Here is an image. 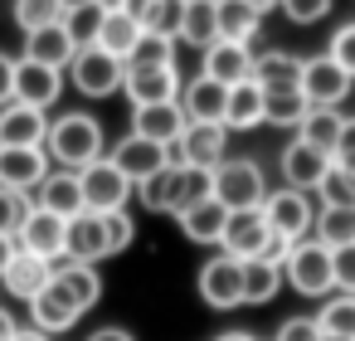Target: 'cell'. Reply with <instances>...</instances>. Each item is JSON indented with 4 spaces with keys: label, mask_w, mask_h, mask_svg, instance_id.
Returning <instances> with one entry per match:
<instances>
[{
    "label": "cell",
    "mask_w": 355,
    "mask_h": 341,
    "mask_svg": "<svg viewBox=\"0 0 355 341\" xmlns=\"http://www.w3.org/2000/svg\"><path fill=\"white\" fill-rule=\"evenodd\" d=\"M10 15H15V25L30 35V30H44V25H59V20H64V0H15Z\"/></svg>",
    "instance_id": "cell-40"
},
{
    "label": "cell",
    "mask_w": 355,
    "mask_h": 341,
    "mask_svg": "<svg viewBox=\"0 0 355 341\" xmlns=\"http://www.w3.org/2000/svg\"><path fill=\"white\" fill-rule=\"evenodd\" d=\"M141 40V25L127 15V10H107L103 15V30H98V49H107L112 59H122L127 64V54H132V44Z\"/></svg>",
    "instance_id": "cell-35"
},
{
    "label": "cell",
    "mask_w": 355,
    "mask_h": 341,
    "mask_svg": "<svg viewBox=\"0 0 355 341\" xmlns=\"http://www.w3.org/2000/svg\"><path fill=\"white\" fill-rule=\"evenodd\" d=\"M243 6H253L258 15H268V10H277V0H243Z\"/></svg>",
    "instance_id": "cell-57"
},
{
    "label": "cell",
    "mask_w": 355,
    "mask_h": 341,
    "mask_svg": "<svg viewBox=\"0 0 355 341\" xmlns=\"http://www.w3.org/2000/svg\"><path fill=\"white\" fill-rule=\"evenodd\" d=\"M263 219H268V229H272L277 239H287V244L311 239V224H316V200H311L306 190H292V185L268 190V200H263Z\"/></svg>",
    "instance_id": "cell-5"
},
{
    "label": "cell",
    "mask_w": 355,
    "mask_h": 341,
    "mask_svg": "<svg viewBox=\"0 0 355 341\" xmlns=\"http://www.w3.org/2000/svg\"><path fill=\"white\" fill-rule=\"evenodd\" d=\"M88 341H137V336H132L127 326H98V331H93Z\"/></svg>",
    "instance_id": "cell-52"
},
{
    "label": "cell",
    "mask_w": 355,
    "mask_h": 341,
    "mask_svg": "<svg viewBox=\"0 0 355 341\" xmlns=\"http://www.w3.org/2000/svg\"><path fill=\"white\" fill-rule=\"evenodd\" d=\"M73 54H78V44L69 40L64 20H59V25L30 30V35H25V54H20V59H35V64H49V69H69V64H73Z\"/></svg>",
    "instance_id": "cell-25"
},
{
    "label": "cell",
    "mask_w": 355,
    "mask_h": 341,
    "mask_svg": "<svg viewBox=\"0 0 355 341\" xmlns=\"http://www.w3.org/2000/svg\"><path fill=\"white\" fill-rule=\"evenodd\" d=\"M311 239H321L326 249L355 244V205H316V224Z\"/></svg>",
    "instance_id": "cell-32"
},
{
    "label": "cell",
    "mask_w": 355,
    "mask_h": 341,
    "mask_svg": "<svg viewBox=\"0 0 355 341\" xmlns=\"http://www.w3.org/2000/svg\"><path fill=\"white\" fill-rule=\"evenodd\" d=\"M44 137H49V113L30 103L0 108V147H44Z\"/></svg>",
    "instance_id": "cell-19"
},
{
    "label": "cell",
    "mask_w": 355,
    "mask_h": 341,
    "mask_svg": "<svg viewBox=\"0 0 355 341\" xmlns=\"http://www.w3.org/2000/svg\"><path fill=\"white\" fill-rule=\"evenodd\" d=\"M321 341H340V336H321Z\"/></svg>",
    "instance_id": "cell-59"
},
{
    "label": "cell",
    "mask_w": 355,
    "mask_h": 341,
    "mask_svg": "<svg viewBox=\"0 0 355 341\" xmlns=\"http://www.w3.org/2000/svg\"><path fill=\"white\" fill-rule=\"evenodd\" d=\"M180 88H185V78H180L175 64H166V69H127V78H122V93H127L132 108L180 103Z\"/></svg>",
    "instance_id": "cell-14"
},
{
    "label": "cell",
    "mask_w": 355,
    "mask_h": 341,
    "mask_svg": "<svg viewBox=\"0 0 355 341\" xmlns=\"http://www.w3.org/2000/svg\"><path fill=\"white\" fill-rule=\"evenodd\" d=\"M15 244L25 253L44 258V263H59L64 258V244H69V219L54 215V210H44V205H30V215L15 229Z\"/></svg>",
    "instance_id": "cell-9"
},
{
    "label": "cell",
    "mask_w": 355,
    "mask_h": 341,
    "mask_svg": "<svg viewBox=\"0 0 355 341\" xmlns=\"http://www.w3.org/2000/svg\"><path fill=\"white\" fill-rule=\"evenodd\" d=\"M49 288L83 317V312H93L98 307V297H103V278H98V263H73V258H59L54 263V278H49Z\"/></svg>",
    "instance_id": "cell-13"
},
{
    "label": "cell",
    "mask_w": 355,
    "mask_h": 341,
    "mask_svg": "<svg viewBox=\"0 0 355 341\" xmlns=\"http://www.w3.org/2000/svg\"><path fill=\"white\" fill-rule=\"evenodd\" d=\"M10 341H54V336H44V331H35V326H20Z\"/></svg>",
    "instance_id": "cell-55"
},
{
    "label": "cell",
    "mask_w": 355,
    "mask_h": 341,
    "mask_svg": "<svg viewBox=\"0 0 355 341\" xmlns=\"http://www.w3.org/2000/svg\"><path fill=\"white\" fill-rule=\"evenodd\" d=\"M49 171H54V161L44 147H0V185L6 190L35 195Z\"/></svg>",
    "instance_id": "cell-11"
},
{
    "label": "cell",
    "mask_w": 355,
    "mask_h": 341,
    "mask_svg": "<svg viewBox=\"0 0 355 341\" xmlns=\"http://www.w3.org/2000/svg\"><path fill=\"white\" fill-rule=\"evenodd\" d=\"M180 20H185V0H151L146 15H141V30H146V35L180 40Z\"/></svg>",
    "instance_id": "cell-39"
},
{
    "label": "cell",
    "mask_w": 355,
    "mask_h": 341,
    "mask_svg": "<svg viewBox=\"0 0 355 341\" xmlns=\"http://www.w3.org/2000/svg\"><path fill=\"white\" fill-rule=\"evenodd\" d=\"M321 205H355V171H345V166H336L331 161V171H326V181H321Z\"/></svg>",
    "instance_id": "cell-43"
},
{
    "label": "cell",
    "mask_w": 355,
    "mask_h": 341,
    "mask_svg": "<svg viewBox=\"0 0 355 341\" xmlns=\"http://www.w3.org/2000/svg\"><path fill=\"white\" fill-rule=\"evenodd\" d=\"M132 132L156 142V147H175L185 132V113L180 103H151V108H132Z\"/></svg>",
    "instance_id": "cell-22"
},
{
    "label": "cell",
    "mask_w": 355,
    "mask_h": 341,
    "mask_svg": "<svg viewBox=\"0 0 355 341\" xmlns=\"http://www.w3.org/2000/svg\"><path fill=\"white\" fill-rule=\"evenodd\" d=\"M15 249H20V244H15V234H0V273H6V268H10V258H15Z\"/></svg>",
    "instance_id": "cell-53"
},
{
    "label": "cell",
    "mask_w": 355,
    "mask_h": 341,
    "mask_svg": "<svg viewBox=\"0 0 355 341\" xmlns=\"http://www.w3.org/2000/svg\"><path fill=\"white\" fill-rule=\"evenodd\" d=\"M326 54H331V59H336V64H340V69L355 78V20H350V25H340V30L331 35Z\"/></svg>",
    "instance_id": "cell-47"
},
{
    "label": "cell",
    "mask_w": 355,
    "mask_h": 341,
    "mask_svg": "<svg viewBox=\"0 0 355 341\" xmlns=\"http://www.w3.org/2000/svg\"><path fill=\"white\" fill-rule=\"evenodd\" d=\"M103 147H107V137H103V122L93 113H59L49 122V137H44L49 161H59L64 171H83L88 161L107 156Z\"/></svg>",
    "instance_id": "cell-1"
},
{
    "label": "cell",
    "mask_w": 355,
    "mask_h": 341,
    "mask_svg": "<svg viewBox=\"0 0 355 341\" xmlns=\"http://www.w3.org/2000/svg\"><path fill=\"white\" fill-rule=\"evenodd\" d=\"M282 292V263H268V258H243V302L248 307H263Z\"/></svg>",
    "instance_id": "cell-31"
},
{
    "label": "cell",
    "mask_w": 355,
    "mask_h": 341,
    "mask_svg": "<svg viewBox=\"0 0 355 341\" xmlns=\"http://www.w3.org/2000/svg\"><path fill=\"white\" fill-rule=\"evenodd\" d=\"M64 93V69L35 64V59H15V103H30L40 113H49Z\"/></svg>",
    "instance_id": "cell-16"
},
{
    "label": "cell",
    "mask_w": 355,
    "mask_h": 341,
    "mask_svg": "<svg viewBox=\"0 0 355 341\" xmlns=\"http://www.w3.org/2000/svg\"><path fill=\"white\" fill-rule=\"evenodd\" d=\"M331 273H336V292H355V244L331 249Z\"/></svg>",
    "instance_id": "cell-48"
},
{
    "label": "cell",
    "mask_w": 355,
    "mask_h": 341,
    "mask_svg": "<svg viewBox=\"0 0 355 341\" xmlns=\"http://www.w3.org/2000/svg\"><path fill=\"white\" fill-rule=\"evenodd\" d=\"M263 103H268V93L248 78V83H234L229 88V108H224V127L229 132H253V127H263Z\"/></svg>",
    "instance_id": "cell-28"
},
{
    "label": "cell",
    "mask_w": 355,
    "mask_h": 341,
    "mask_svg": "<svg viewBox=\"0 0 355 341\" xmlns=\"http://www.w3.org/2000/svg\"><path fill=\"white\" fill-rule=\"evenodd\" d=\"M137 200H141L146 210H156V215H180V210H185V166H180V161L161 166L151 181L137 185Z\"/></svg>",
    "instance_id": "cell-21"
},
{
    "label": "cell",
    "mask_w": 355,
    "mask_h": 341,
    "mask_svg": "<svg viewBox=\"0 0 355 341\" xmlns=\"http://www.w3.org/2000/svg\"><path fill=\"white\" fill-rule=\"evenodd\" d=\"M282 283H292V292L302 297H326L336 292V273H331V249L321 239H297L282 258Z\"/></svg>",
    "instance_id": "cell-2"
},
{
    "label": "cell",
    "mask_w": 355,
    "mask_h": 341,
    "mask_svg": "<svg viewBox=\"0 0 355 341\" xmlns=\"http://www.w3.org/2000/svg\"><path fill=\"white\" fill-rule=\"evenodd\" d=\"M316 322H321V336L355 341V292H336V297H326V307L316 312Z\"/></svg>",
    "instance_id": "cell-37"
},
{
    "label": "cell",
    "mask_w": 355,
    "mask_h": 341,
    "mask_svg": "<svg viewBox=\"0 0 355 341\" xmlns=\"http://www.w3.org/2000/svg\"><path fill=\"white\" fill-rule=\"evenodd\" d=\"M297 93L306 98V108H340V103L355 93V78H350L331 54H311V59H302Z\"/></svg>",
    "instance_id": "cell-4"
},
{
    "label": "cell",
    "mask_w": 355,
    "mask_h": 341,
    "mask_svg": "<svg viewBox=\"0 0 355 341\" xmlns=\"http://www.w3.org/2000/svg\"><path fill=\"white\" fill-rule=\"evenodd\" d=\"M214 200H219L224 210H253V205H263V200H268V176H263V166L248 161V156H224V161L214 166Z\"/></svg>",
    "instance_id": "cell-3"
},
{
    "label": "cell",
    "mask_w": 355,
    "mask_h": 341,
    "mask_svg": "<svg viewBox=\"0 0 355 341\" xmlns=\"http://www.w3.org/2000/svg\"><path fill=\"white\" fill-rule=\"evenodd\" d=\"M49 278H54V263H44V258H35V253H25V249H15L10 268L0 273V283H6V292H10V297H20V302L40 297V292L49 288Z\"/></svg>",
    "instance_id": "cell-24"
},
{
    "label": "cell",
    "mask_w": 355,
    "mask_h": 341,
    "mask_svg": "<svg viewBox=\"0 0 355 341\" xmlns=\"http://www.w3.org/2000/svg\"><path fill=\"white\" fill-rule=\"evenodd\" d=\"M224 151H229V127L224 122H185L180 142L171 147V156L180 166H205V171H214L224 161Z\"/></svg>",
    "instance_id": "cell-10"
},
{
    "label": "cell",
    "mask_w": 355,
    "mask_h": 341,
    "mask_svg": "<svg viewBox=\"0 0 355 341\" xmlns=\"http://www.w3.org/2000/svg\"><path fill=\"white\" fill-rule=\"evenodd\" d=\"M195 288H200L205 307H214V312H234V307H243V263H239L234 253L219 249L214 258L200 263Z\"/></svg>",
    "instance_id": "cell-8"
},
{
    "label": "cell",
    "mask_w": 355,
    "mask_h": 341,
    "mask_svg": "<svg viewBox=\"0 0 355 341\" xmlns=\"http://www.w3.org/2000/svg\"><path fill=\"white\" fill-rule=\"evenodd\" d=\"M224 108H229V88L214 83V78H190L180 88V113L185 122H224Z\"/></svg>",
    "instance_id": "cell-23"
},
{
    "label": "cell",
    "mask_w": 355,
    "mask_h": 341,
    "mask_svg": "<svg viewBox=\"0 0 355 341\" xmlns=\"http://www.w3.org/2000/svg\"><path fill=\"white\" fill-rule=\"evenodd\" d=\"M340 122H345V117H340L336 108H306V117L297 122V137H302L306 147H316V151L331 156V151H336V137H340Z\"/></svg>",
    "instance_id": "cell-36"
},
{
    "label": "cell",
    "mask_w": 355,
    "mask_h": 341,
    "mask_svg": "<svg viewBox=\"0 0 355 341\" xmlns=\"http://www.w3.org/2000/svg\"><path fill=\"white\" fill-rule=\"evenodd\" d=\"M166 64H175V40L141 30V40H137L132 54H127V69H166Z\"/></svg>",
    "instance_id": "cell-38"
},
{
    "label": "cell",
    "mask_w": 355,
    "mask_h": 341,
    "mask_svg": "<svg viewBox=\"0 0 355 341\" xmlns=\"http://www.w3.org/2000/svg\"><path fill=\"white\" fill-rule=\"evenodd\" d=\"M214 15H219V40H234V44H253L263 15L243 0H214Z\"/></svg>",
    "instance_id": "cell-33"
},
{
    "label": "cell",
    "mask_w": 355,
    "mask_h": 341,
    "mask_svg": "<svg viewBox=\"0 0 355 341\" xmlns=\"http://www.w3.org/2000/svg\"><path fill=\"white\" fill-rule=\"evenodd\" d=\"M272 341H321V322L316 317H287Z\"/></svg>",
    "instance_id": "cell-49"
},
{
    "label": "cell",
    "mask_w": 355,
    "mask_h": 341,
    "mask_svg": "<svg viewBox=\"0 0 355 341\" xmlns=\"http://www.w3.org/2000/svg\"><path fill=\"white\" fill-rule=\"evenodd\" d=\"M200 54H205L200 74H205V78H214V83H224V88H234V83H248V78H253V49H248V44L214 40V44H209V49H200Z\"/></svg>",
    "instance_id": "cell-18"
},
{
    "label": "cell",
    "mask_w": 355,
    "mask_h": 341,
    "mask_svg": "<svg viewBox=\"0 0 355 341\" xmlns=\"http://www.w3.org/2000/svg\"><path fill=\"white\" fill-rule=\"evenodd\" d=\"M35 205H44V210H54V215H64V219H73V215H83V185H78V171H49L44 181H40V190H35Z\"/></svg>",
    "instance_id": "cell-26"
},
{
    "label": "cell",
    "mask_w": 355,
    "mask_h": 341,
    "mask_svg": "<svg viewBox=\"0 0 355 341\" xmlns=\"http://www.w3.org/2000/svg\"><path fill=\"white\" fill-rule=\"evenodd\" d=\"M64 258H73V263H103V258H112L103 215L83 210V215H73V219H69V244H64Z\"/></svg>",
    "instance_id": "cell-20"
},
{
    "label": "cell",
    "mask_w": 355,
    "mask_h": 341,
    "mask_svg": "<svg viewBox=\"0 0 355 341\" xmlns=\"http://www.w3.org/2000/svg\"><path fill=\"white\" fill-rule=\"evenodd\" d=\"M6 103H15V59L0 54V108Z\"/></svg>",
    "instance_id": "cell-51"
},
{
    "label": "cell",
    "mask_w": 355,
    "mask_h": 341,
    "mask_svg": "<svg viewBox=\"0 0 355 341\" xmlns=\"http://www.w3.org/2000/svg\"><path fill=\"white\" fill-rule=\"evenodd\" d=\"M175 219H180V234H185L190 244H219V239H224V219H229V210H224L219 200H200V205L180 210Z\"/></svg>",
    "instance_id": "cell-29"
},
{
    "label": "cell",
    "mask_w": 355,
    "mask_h": 341,
    "mask_svg": "<svg viewBox=\"0 0 355 341\" xmlns=\"http://www.w3.org/2000/svg\"><path fill=\"white\" fill-rule=\"evenodd\" d=\"M214 341H258V336H253V331H219Z\"/></svg>",
    "instance_id": "cell-56"
},
{
    "label": "cell",
    "mask_w": 355,
    "mask_h": 341,
    "mask_svg": "<svg viewBox=\"0 0 355 341\" xmlns=\"http://www.w3.org/2000/svg\"><path fill=\"white\" fill-rule=\"evenodd\" d=\"M103 224H107V249H112V253H127L132 239H137V219H132V210H112V215H103Z\"/></svg>",
    "instance_id": "cell-44"
},
{
    "label": "cell",
    "mask_w": 355,
    "mask_h": 341,
    "mask_svg": "<svg viewBox=\"0 0 355 341\" xmlns=\"http://www.w3.org/2000/svg\"><path fill=\"white\" fill-rule=\"evenodd\" d=\"M103 6H78V10H64V30H69V40L78 44V49H88V44H98V30H103Z\"/></svg>",
    "instance_id": "cell-42"
},
{
    "label": "cell",
    "mask_w": 355,
    "mask_h": 341,
    "mask_svg": "<svg viewBox=\"0 0 355 341\" xmlns=\"http://www.w3.org/2000/svg\"><path fill=\"white\" fill-rule=\"evenodd\" d=\"M78 185H83V210H93V215H112V210H127V200H132V181L112 166V156H98V161H88L83 171H78Z\"/></svg>",
    "instance_id": "cell-6"
},
{
    "label": "cell",
    "mask_w": 355,
    "mask_h": 341,
    "mask_svg": "<svg viewBox=\"0 0 355 341\" xmlns=\"http://www.w3.org/2000/svg\"><path fill=\"white\" fill-rule=\"evenodd\" d=\"M107 156H112V166H117L132 185H141V181H151L161 166H171V147H156V142H146V137H137V132H127Z\"/></svg>",
    "instance_id": "cell-15"
},
{
    "label": "cell",
    "mask_w": 355,
    "mask_h": 341,
    "mask_svg": "<svg viewBox=\"0 0 355 341\" xmlns=\"http://www.w3.org/2000/svg\"><path fill=\"white\" fill-rule=\"evenodd\" d=\"M30 195H20V190H6V185H0V234H15L20 229V219L30 215Z\"/></svg>",
    "instance_id": "cell-45"
},
{
    "label": "cell",
    "mask_w": 355,
    "mask_h": 341,
    "mask_svg": "<svg viewBox=\"0 0 355 341\" xmlns=\"http://www.w3.org/2000/svg\"><path fill=\"white\" fill-rule=\"evenodd\" d=\"M15 331H20V322H15V317H10L6 307H0V341H10Z\"/></svg>",
    "instance_id": "cell-54"
},
{
    "label": "cell",
    "mask_w": 355,
    "mask_h": 341,
    "mask_svg": "<svg viewBox=\"0 0 355 341\" xmlns=\"http://www.w3.org/2000/svg\"><path fill=\"white\" fill-rule=\"evenodd\" d=\"M306 117V98L292 88V93H268L263 103V127H297Z\"/></svg>",
    "instance_id": "cell-41"
},
{
    "label": "cell",
    "mask_w": 355,
    "mask_h": 341,
    "mask_svg": "<svg viewBox=\"0 0 355 341\" xmlns=\"http://www.w3.org/2000/svg\"><path fill=\"white\" fill-rule=\"evenodd\" d=\"M219 40V15H214V0H185V20H180V44L209 49Z\"/></svg>",
    "instance_id": "cell-34"
},
{
    "label": "cell",
    "mask_w": 355,
    "mask_h": 341,
    "mask_svg": "<svg viewBox=\"0 0 355 341\" xmlns=\"http://www.w3.org/2000/svg\"><path fill=\"white\" fill-rule=\"evenodd\" d=\"M331 161H336V166H345V171H355V117H345V122H340V137H336Z\"/></svg>",
    "instance_id": "cell-50"
},
{
    "label": "cell",
    "mask_w": 355,
    "mask_h": 341,
    "mask_svg": "<svg viewBox=\"0 0 355 341\" xmlns=\"http://www.w3.org/2000/svg\"><path fill=\"white\" fill-rule=\"evenodd\" d=\"M25 307H30V326H35V331H44V336H64V331H73V326H78V312H73L54 288H44V292H40V297H30Z\"/></svg>",
    "instance_id": "cell-30"
},
{
    "label": "cell",
    "mask_w": 355,
    "mask_h": 341,
    "mask_svg": "<svg viewBox=\"0 0 355 341\" xmlns=\"http://www.w3.org/2000/svg\"><path fill=\"white\" fill-rule=\"evenodd\" d=\"M268 239H272V229H268V219H263V205H253V210H229L219 249L243 263V258H263Z\"/></svg>",
    "instance_id": "cell-12"
},
{
    "label": "cell",
    "mask_w": 355,
    "mask_h": 341,
    "mask_svg": "<svg viewBox=\"0 0 355 341\" xmlns=\"http://www.w3.org/2000/svg\"><path fill=\"white\" fill-rule=\"evenodd\" d=\"M277 10L292 20V25H316L331 15V0H277Z\"/></svg>",
    "instance_id": "cell-46"
},
{
    "label": "cell",
    "mask_w": 355,
    "mask_h": 341,
    "mask_svg": "<svg viewBox=\"0 0 355 341\" xmlns=\"http://www.w3.org/2000/svg\"><path fill=\"white\" fill-rule=\"evenodd\" d=\"M69 78H73V88H78L83 98H112V93H122L127 64H122V59H112L107 49L88 44V49H78V54H73Z\"/></svg>",
    "instance_id": "cell-7"
},
{
    "label": "cell",
    "mask_w": 355,
    "mask_h": 341,
    "mask_svg": "<svg viewBox=\"0 0 355 341\" xmlns=\"http://www.w3.org/2000/svg\"><path fill=\"white\" fill-rule=\"evenodd\" d=\"M326 171H331V156H326V151L306 147L302 137H292V142H287V151H282V185L316 195V190H321V181H326Z\"/></svg>",
    "instance_id": "cell-17"
},
{
    "label": "cell",
    "mask_w": 355,
    "mask_h": 341,
    "mask_svg": "<svg viewBox=\"0 0 355 341\" xmlns=\"http://www.w3.org/2000/svg\"><path fill=\"white\" fill-rule=\"evenodd\" d=\"M302 78V59L287 54V49H268V54H253V83L263 93H292Z\"/></svg>",
    "instance_id": "cell-27"
},
{
    "label": "cell",
    "mask_w": 355,
    "mask_h": 341,
    "mask_svg": "<svg viewBox=\"0 0 355 341\" xmlns=\"http://www.w3.org/2000/svg\"><path fill=\"white\" fill-rule=\"evenodd\" d=\"M78 6H98V0H64V10H78Z\"/></svg>",
    "instance_id": "cell-58"
}]
</instances>
